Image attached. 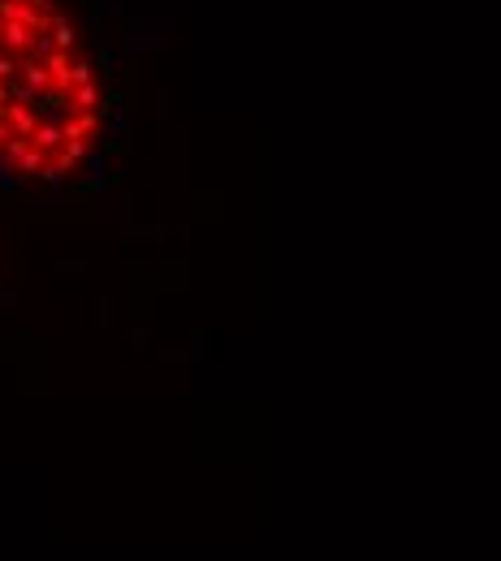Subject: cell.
Returning <instances> with one entry per match:
<instances>
[{
    "label": "cell",
    "mask_w": 501,
    "mask_h": 561,
    "mask_svg": "<svg viewBox=\"0 0 501 561\" xmlns=\"http://www.w3.org/2000/svg\"><path fill=\"white\" fill-rule=\"evenodd\" d=\"M113 121L104 52L70 0H0V182H70Z\"/></svg>",
    "instance_id": "1"
}]
</instances>
